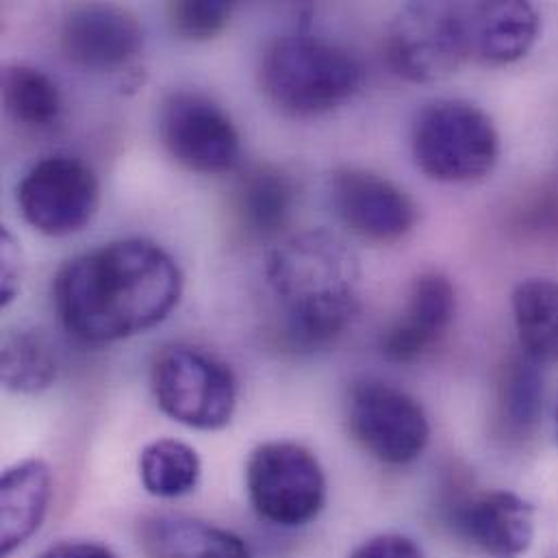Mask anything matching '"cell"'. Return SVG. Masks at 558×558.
<instances>
[{
	"mask_svg": "<svg viewBox=\"0 0 558 558\" xmlns=\"http://www.w3.org/2000/svg\"><path fill=\"white\" fill-rule=\"evenodd\" d=\"M183 295L177 262L148 240L83 253L54 277L52 300L65 330L85 343H113L161 324Z\"/></svg>",
	"mask_w": 558,
	"mask_h": 558,
	"instance_id": "obj_1",
	"label": "cell"
},
{
	"mask_svg": "<svg viewBox=\"0 0 558 558\" xmlns=\"http://www.w3.org/2000/svg\"><path fill=\"white\" fill-rule=\"evenodd\" d=\"M266 282L279 304L282 343L293 352L332 345L361 308L359 259L328 231L282 242L268 255Z\"/></svg>",
	"mask_w": 558,
	"mask_h": 558,
	"instance_id": "obj_2",
	"label": "cell"
},
{
	"mask_svg": "<svg viewBox=\"0 0 558 558\" xmlns=\"http://www.w3.org/2000/svg\"><path fill=\"white\" fill-rule=\"evenodd\" d=\"M259 81L282 113L313 118L348 102L363 85V68L345 48L295 33L268 46Z\"/></svg>",
	"mask_w": 558,
	"mask_h": 558,
	"instance_id": "obj_3",
	"label": "cell"
},
{
	"mask_svg": "<svg viewBox=\"0 0 558 558\" xmlns=\"http://www.w3.org/2000/svg\"><path fill=\"white\" fill-rule=\"evenodd\" d=\"M411 150L417 168L439 183L487 177L500 157L494 120L476 105L444 98L426 105L413 122Z\"/></svg>",
	"mask_w": 558,
	"mask_h": 558,
	"instance_id": "obj_4",
	"label": "cell"
},
{
	"mask_svg": "<svg viewBox=\"0 0 558 558\" xmlns=\"http://www.w3.org/2000/svg\"><path fill=\"white\" fill-rule=\"evenodd\" d=\"M150 389L159 409L194 430H220L238 409V380L218 356L187 343L161 348L150 365Z\"/></svg>",
	"mask_w": 558,
	"mask_h": 558,
	"instance_id": "obj_5",
	"label": "cell"
},
{
	"mask_svg": "<svg viewBox=\"0 0 558 558\" xmlns=\"http://www.w3.org/2000/svg\"><path fill=\"white\" fill-rule=\"evenodd\" d=\"M385 54L391 70L411 83H437L468 59L463 2L404 4L387 28Z\"/></svg>",
	"mask_w": 558,
	"mask_h": 558,
	"instance_id": "obj_6",
	"label": "cell"
},
{
	"mask_svg": "<svg viewBox=\"0 0 558 558\" xmlns=\"http://www.w3.org/2000/svg\"><path fill=\"white\" fill-rule=\"evenodd\" d=\"M246 489L257 515L280 529L306 526L326 505V476L319 461L293 441H268L253 450Z\"/></svg>",
	"mask_w": 558,
	"mask_h": 558,
	"instance_id": "obj_7",
	"label": "cell"
},
{
	"mask_svg": "<svg viewBox=\"0 0 558 558\" xmlns=\"http://www.w3.org/2000/svg\"><path fill=\"white\" fill-rule=\"evenodd\" d=\"M348 426L365 452L387 465H409L430 441V424L422 404L407 391L374 378L352 385Z\"/></svg>",
	"mask_w": 558,
	"mask_h": 558,
	"instance_id": "obj_8",
	"label": "cell"
},
{
	"mask_svg": "<svg viewBox=\"0 0 558 558\" xmlns=\"http://www.w3.org/2000/svg\"><path fill=\"white\" fill-rule=\"evenodd\" d=\"M100 203L94 170L68 155L35 163L17 185V207L28 227L48 238H68L85 229Z\"/></svg>",
	"mask_w": 558,
	"mask_h": 558,
	"instance_id": "obj_9",
	"label": "cell"
},
{
	"mask_svg": "<svg viewBox=\"0 0 558 558\" xmlns=\"http://www.w3.org/2000/svg\"><path fill=\"white\" fill-rule=\"evenodd\" d=\"M159 135L170 157L192 172H227L240 157V133L231 116L198 92H174L163 100Z\"/></svg>",
	"mask_w": 558,
	"mask_h": 558,
	"instance_id": "obj_10",
	"label": "cell"
},
{
	"mask_svg": "<svg viewBox=\"0 0 558 558\" xmlns=\"http://www.w3.org/2000/svg\"><path fill=\"white\" fill-rule=\"evenodd\" d=\"M330 201L345 229L369 244H396L417 225L409 194L372 170L339 168L330 179Z\"/></svg>",
	"mask_w": 558,
	"mask_h": 558,
	"instance_id": "obj_11",
	"label": "cell"
},
{
	"mask_svg": "<svg viewBox=\"0 0 558 558\" xmlns=\"http://www.w3.org/2000/svg\"><path fill=\"white\" fill-rule=\"evenodd\" d=\"M144 46L137 17L113 4H83L68 13L61 26V50L78 68L118 70L133 61Z\"/></svg>",
	"mask_w": 558,
	"mask_h": 558,
	"instance_id": "obj_12",
	"label": "cell"
},
{
	"mask_svg": "<svg viewBox=\"0 0 558 558\" xmlns=\"http://www.w3.org/2000/svg\"><path fill=\"white\" fill-rule=\"evenodd\" d=\"M457 313L454 284L441 272H424L413 280L404 313L380 339L389 361L413 363L428 354L448 332Z\"/></svg>",
	"mask_w": 558,
	"mask_h": 558,
	"instance_id": "obj_13",
	"label": "cell"
},
{
	"mask_svg": "<svg viewBox=\"0 0 558 558\" xmlns=\"http://www.w3.org/2000/svg\"><path fill=\"white\" fill-rule=\"evenodd\" d=\"M457 533L487 557L520 558L535 539V511L515 494L492 492L459 502L452 511Z\"/></svg>",
	"mask_w": 558,
	"mask_h": 558,
	"instance_id": "obj_14",
	"label": "cell"
},
{
	"mask_svg": "<svg viewBox=\"0 0 558 558\" xmlns=\"http://www.w3.org/2000/svg\"><path fill=\"white\" fill-rule=\"evenodd\" d=\"M463 17L470 59L496 65L526 57L542 31L537 9L520 0L463 2Z\"/></svg>",
	"mask_w": 558,
	"mask_h": 558,
	"instance_id": "obj_15",
	"label": "cell"
},
{
	"mask_svg": "<svg viewBox=\"0 0 558 558\" xmlns=\"http://www.w3.org/2000/svg\"><path fill=\"white\" fill-rule=\"evenodd\" d=\"M52 496V474L39 459L4 470L0 481V555L11 557L41 526Z\"/></svg>",
	"mask_w": 558,
	"mask_h": 558,
	"instance_id": "obj_16",
	"label": "cell"
},
{
	"mask_svg": "<svg viewBox=\"0 0 558 558\" xmlns=\"http://www.w3.org/2000/svg\"><path fill=\"white\" fill-rule=\"evenodd\" d=\"M298 190L277 166L262 163L246 170L233 192V214L251 238H275L289 222Z\"/></svg>",
	"mask_w": 558,
	"mask_h": 558,
	"instance_id": "obj_17",
	"label": "cell"
},
{
	"mask_svg": "<svg viewBox=\"0 0 558 558\" xmlns=\"http://www.w3.org/2000/svg\"><path fill=\"white\" fill-rule=\"evenodd\" d=\"M142 544L148 558H253L248 544L235 533L187 518L146 522Z\"/></svg>",
	"mask_w": 558,
	"mask_h": 558,
	"instance_id": "obj_18",
	"label": "cell"
},
{
	"mask_svg": "<svg viewBox=\"0 0 558 558\" xmlns=\"http://www.w3.org/2000/svg\"><path fill=\"white\" fill-rule=\"evenodd\" d=\"M513 315L524 354L558 365V280L529 279L513 291Z\"/></svg>",
	"mask_w": 558,
	"mask_h": 558,
	"instance_id": "obj_19",
	"label": "cell"
},
{
	"mask_svg": "<svg viewBox=\"0 0 558 558\" xmlns=\"http://www.w3.org/2000/svg\"><path fill=\"white\" fill-rule=\"evenodd\" d=\"M544 376L529 354L513 356L502 367L498 383V426L507 439H526L542 413Z\"/></svg>",
	"mask_w": 558,
	"mask_h": 558,
	"instance_id": "obj_20",
	"label": "cell"
},
{
	"mask_svg": "<svg viewBox=\"0 0 558 558\" xmlns=\"http://www.w3.org/2000/svg\"><path fill=\"white\" fill-rule=\"evenodd\" d=\"M0 376L4 389L20 396H37L57 380V354L50 341L31 328L11 330L0 348Z\"/></svg>",
	"mask_w": 558,
	"mask_h": 558,
	"instance_id": "obj_21",
	"label": "cell"
},
{
	"mask_svg": "<svg viewBox=\"0 0 558 558\" xmlns=\"http://www.w3.org/2000/svg\"><path fill=\"white\" fill-rule=\"evenodd\" d=\"M201 474L203 465L196 450L177 439H157L140 454V481L155 498L172 500L192 494Z\"/></svg>",
	"mask_w": 558,
	"mask_h": 558,
	"instance_id": "obj_22",
	"label": "cell"
},
{
	"mask_svg": "<svg viewBox=\"0 0 558 558\" xmlns=\"http://www.w3.org/2000/svg\"><path fill=\"white\" fill-rule=\"evenodd\" d=\"M2 105L17 124L46 129L61 113V94L41 70L15 63L2 70Z\"/></svg>",
	"mask_w": 558,
	"mask_h": 558,
	"instance_id": "obj_23",
	"label": "cell"
},
{
	"mask_svg": "<svg viewBox=\"0 0 558 558\" xmlns=\"http://www.w3.org/2000/svg\"><path fill=\"white\" fill-rule=\"evenodd\" d=\"M231 11L233 4L225 0H181L168 4V22L183 39L207 41L227 28Z\"/></svg>",
	"mask_w": 558,
	"mask_h": 558,
	"instance_id": "obj_24",
	"label": "cell"
},
{
	"mask_svg": "<svg viewBox=\"0 0 558 558\" xmlns=\"http://www.w3.org/2000/svg\"><path fill=\"white\" fill-rule=\"evenodd\" d=\"M24 277V264H22V251L17 240L2 229L0 231V304L9 306L20 289Z\"/></svg>",
	"mask_w": 558,
	"mask_h": 558,
	"instance_id": "obj_25",
	"label": "cell"
},
{
	"mask_svg": "<svg viewBox=\"0 0 558 558\" xmlns=\"http://www.w3.org/2000/svg\"><path fill=\"white\" fill-rule=\"evenodd\" d=\"M350 558H422V550L409 537L380 535L359 546Z\"/></svg>",
	"mask_w": 558,
	"mask_h": 558,
	"instance_id": "obj_26",
	"label": "cell"
},
{
	"mask_svg": "<svg viewBox=\"0 0 558 558\" xmlns=\"http://www.w3.org/2000/svg\"><path fill=\"white\" fill-rule=\"evenodd\" d=\"M39 558H116V555L100 544L70 542V544H59V546L50 548Z\"/></svg>",
	"mask_w": 558,
	"mask_h": 558,
	"instance_id": "obj_27",
	"label": "cell"
},
{
	"mask_svg": "<svg viewBox=\"0 0 558 558\" xmlns=\"http://www.w3.org/2000/svg\"><path fill=\"white\" fill-rule=\"evenodd\" d=\"M557 433H558V411H557Z\"/></svg>",
	"mask_w": 558,
	"mask_h": 558,
	"instance_id": "obj_28",
	"label": "cell"
}]
</instances>
